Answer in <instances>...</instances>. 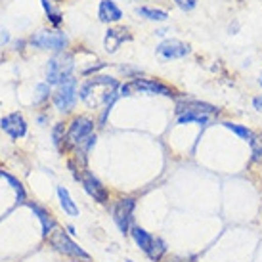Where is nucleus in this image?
Here are the masks:
<instances>
[{
  "instance_id": "29",
  "label": "nucleus",
  "mask_w": 262,
  "mask_h": 262,
  "mask_svg": "<svg viewBox=\"0 0 262 262\" xmlns=\"http://www.w3.org/2000/svg\"><path fill=\"white\" fill-rule=\"evenodd\" d=\"M258 82H260V86H262V73H260V80H258Z\"/></svg>"
},
{
  "instance_id": "21",
  "label": "nucleus",
  "mask_w": 262,
  "mask_h": 262,
  "mask_svg": "<svg viewBox=\"0 0 262 262\" xmlns=\"http://www.w3.org/2000/svg\"><path fill=\"white\" fill-rule=\"evenodd\" d=\"M0 176H2L4 180H8V182L12 184V188H14L15 193H17V203H25V189H23L21 182H19L17 178H14L12 174H8L6 170H0Z\"/></svg>"
},
{
  "instance_id": "24",
  "label": "nucleus",
  "mask_w": 262,
  "mask_h": 262,
  "mask_svg": "<svg viewBox=\"0 0 262 262\" xmlns=\"http://www.w3.org/2000/svg\"><path fill=\"white\" fill-rule=\"evenodd\" d=\"M251 149H253V161H262V134H256L255 138L251 140Z\"/></svg>"
},
{
  "instance_id": "20",
  "label": "nucleus",
  "mask_w": 262,
  "mask_h": 262,
  "mask_svg": "<svg viewBox=\"0 0 262 262\" xmlns=\"http://www.w3.org/2000/svg\"><path fill=\"white\" fill-rule=\"evenodd\" d=\"M40 2H42L44 12H46V15H48V19H50L52 25H54V27L61 25V23H63V15H61V12L52 6L50 0H40Z\"/></svg>"
},
{
  "instance_id": "19",
  "label": "nucleus",
  "mask_w": 262,
  "mask_h": 262,
  "mask_svg": "<svg viewBox=\"0 0 262 262\" xmlns=\"http://www.w3.org/2000/svg\"><path fill=\"white\" fill-rule=\"evenodd\" d=\"M136 14L142 15V17H146V19H151V21H165L168 17V14L165 10H155V8H146V6L138 8Z\"/></svg>"
},
{
  "instance_id": "13",
  "label": "nucleus",
  "mask_w": 262,
  "mask_h": 262,
  "mask_svg": "<svg viewBox=\"0 0 262 262\" xmlns=\"http://www.w3.org/2000/svg\"><path fill=\"white\" fill-rule=\"evenodd\" d=\"M98 17L103 23H115L123 17V12L113 0H102L100 8H98Z\"/></svg>"
},
{
  "instance_id": "26",
  "label": "nucleus",
  "mask_w": 262,
  "mask_h": 262,
  "mask_svg": "<svg viewBox=\"0 0 262 262\" xmlns=\"http://www.w3.org/2000/svg\"><path fill=\"white\" fill-rule=\"evenodd\" d=\"M176 6L184 10V12H189V10H193L197 6V0H174Z\"/></svg>"
},
{
  "instance_id": "9",
  "label": "nucleus",
  "mask_w": 262,
  "mask_h": 262,
  "mask_svg": "<svg viewBox=\"0 0 262 262\" xmlns=\"http://www.w3.org/2000/svg\"><path fill=\"white\" fill-rule=\"evenodd\" d=\"M0 128L14 140L23 138L27 134V123H25L21 113H12V115L2 117L0 119Z\"/></svg>"
},
{
  "instance_id": "27",
  "label": "nucleus",
  "mask_w": 262,
  "mask_h": 262,
  "mask_svg": "<svg viewBox=\"0 0 262 262\" xmlns=\"http://www.w3.org/2000/svg\"><path fill=\"white\" fill-rule=\"evenodd\" d=\"M10 42V33H8V29H4V27H0V48L4 46V44Z\"/></svg>"
},
{
  "instance_id": "18",
  "label": "nucleus",
  "mask_w": 262,
  "mask_h": 262,
  "mask_svg": "<svg viewBox=\"0 0 262 262\" xmlns=\"http://www.w3.org/2000/svg\"><path fill=\"white\" fill-rule=\"evenodd\" d=\"M178 123L180 124L197 123L199 126H209L211 124V117L203 115V113H182V115H178Z\"/></svg>"
},
{
  "instance_id": "5",
  "label": "nucleus",
  "mask_w": 262,
  "mask_h": 262,
  "mask_svg": "<svg viewBox=\"0 0 262 262\" xmlns=\"http://www.w3.org/2000/svg\"><path fill=\"white\" fill-rule=\"evenodd\" d=\"M134 207H136V203H134V199H130V197L119 199L117 205L113 207V220H115V224L119 226L121 233H130Z\"/></svg>"
},
{
  "instance_id": "25",
  "label": "nucleus",
  "mask_w": 262,
  "mask_h": 262,
  "mask_svg": "<svg viewBox=\"0 0 262 262\" xmlns=\"http://www.w3.org/2000/svg\"><path fill=\"white\" fill-rule=\"evenodd\" d=\"M52 138H54V144L56 146H61V142L63 140H67V132H66V126H63V123H58L56 126H54V130H52Z\"/></svg>"
},
{
  "instance_id": "6",
  "label": "nucleus",
  "mask_w": 262,
  "mask_h": 262,
  "mask_svg": "<svg viewBox=\"0 0 262 262\" xmlns=\"http://www.w3.org/2000/svg\"><path fill=\"white\" fill-rule=\"evenodd\" d=\"M75 102H77V80L71 77L67 82L59 84L58 90L54 92V105L59 111H71L75 107Z\"/></svg>"
},
{
  "instance_id": "14",
  "label": "nucleus",
  "mask_w": 262,
  "mask_h": 262,
  "mask_svg": "<svg viewBox=\"0 0 262 262\" xmlns=\"http://www.w3.org/2000/svg\"><path fill=\"white\" fill-rule=\"evenodd\" d=\"M31 211L35 212L38 216V220H40V224H42V235L44 237H48L54 230H56V222H54V219H52L50 214H48V211H44L42 207H38V205L31 203Z\"/></svg>"
},
{
  "instance_id": "8",
  "label": "nucleus",
  "mask_w": 262,
  "mask_h": 262,
  "mask_svg": "<svg viewBox=\"0 0 262 262\" xmlns=\"http://www.w3.org/2000/svg\"><path fill=\"white\" fill-rule=\"evenodd\" d=\"M157 54L161 59H180L189 54V44L178 40V38H167L157 46Z\"/></svg>"
},
{
  "instance_id": "15",
  "label": "nucleus",
  "mask_w": 262,
  "mask_h": 262,
  "mask_svg": "<svg viewBox=\"0 0 262 262\" xmlns=\"http://www.w3.org/2000/svg\"><path fill=\"white\" fill-rule=\"evenodd\" d=\"M58 197H59V203H61V209L69 214V216H79V207L75 205V201L71 199L69 191H67L63 186H58Z\"/></svg>"
},
{
  "instance_id": "11",
  "label": "nucleus",
  "mask_w": 262,
  "mask_h": 262,
  "mask_svg": "<svg viewBox=\"0 0 262 262\" xmlns=\"http://www.w3.org/2000/svg\"><path fill=\"white\" fill-rule=\"evenodd\" d=\"M176 113L182 115V113H203V115H214L219 113V110L211 105V103L197 102V100H182V102L176 103Z\"/></svg>"
},
{
  "instance_id": "23",
  "label": "nucleus",
  "mask_w": 262,
  "mask_h": 262,
  "mask_svg": "<svg viewBox=\"0 0 262 262\" xmlns=\"http://www.w3.org/2000/svg\"><path fill=\"white\" fill-rule=\"evenodd\" d=\"M48 96H50V84L48 82H44V84H37L35 88V98H33V103L38 105V103H42L48 100Z\"/></svg>"
},
{
  "instance_id": "4",
  "label": "nucleus",
  "mask_w": 262,
  "mask_h": 262,
  "mask_svg": "<svg viewBox=\"0 0 262 262\" xmlns=\"http://www.w3.org/2000/svg\"><path fill=\"white\" fill-rule=\"evenodd\" d=\"M94 130V121L90 117L80 115L77 119H73V123L69 124V130H67V142L71 146H80L86 138L92 136Z\"/></svg>"
},
{
  "instance_id": "16",
  "label": "nucleus",
  "mask_w": 262,
  "mask_h": 262,
  "mask_svg": "<svg viewBox=\"0 0 262 262\" xmlns=\"http://www.w3.org/2000/svg\"><path fill=\"white\" fill-rule=\"evenodd\" d=\"M130 233H132V239L136 241V245H138L144 253H147V249H149V245H151V241H153V235H149V233H147L144 228H140V226H132Z\"/></svg>"
},
{
  "instance_id": "22",
  "label": "nucleus",
  "mask_w": 262,
  "mask_h": 262,
  "mask_svg": "<svg viewBox=\"0 0 262 262\" xmlns=\"http://www.w3.org/2000/svg\"><path fill=\"white\" fill-rule=\"evenodd\" d=\"M228 128V130L235 132L237 136H241L243 140H247L249 144H251V140L255 138V132L251 130V128H247V126H241V124H235V123H222Z\"/></svg>"
},
{
  "instance_id": "10",
  "label": "nucleus",
  "mask_w": 262,
  "mask_h": 262,
  "mask_svg": "<svg viewBox=\"0 0 262 262\" xmlns=\"http://www.w3.org/2000/svg\"><path fill=\"white\" fill-rule=\"evenodd\" d=\"M130 84L132 90H140V92H147V94H161V96H174V90L167 84H163L155 79H134Z\"/></svg>"
},
{
  "instance_id": "28",
  "label": "nucleus",
  "mask_w": 262,
  "mask_h": 262,
  "mask_svg": "<svg viewBox=\"0 0 262 262\" xmlns=\"http://www.w3.org/2000/svg\"><path fill=\"white\" fill-rule=\"evenodd\" d=\"M253 105H255V110H256V111H262V94H260V96H256L255 100H253Z\"/></svg>"
},
{
  "instance_id": "3",
  "label": "nucleus",
  "mask_w": 262,
  "mask_h": 262,
  "mask_svg": "<svg viewBox=\"0 0 262 262\" xmlns=\"http://www.w3.org/2000/svg\"><path fill=\"white\" fill-rule=\"evenodd\" d=\"M50 245L56 249L58 253L73 256V258H77V260H88V258H90L86 251H84L82 247H79V245H77L63 230H59V228H56V230L50 233Z\"/></svg>"
},
{
  "instance_id": "2",
  "label": "nucleus",
  "mask_w": 262,
  "mask_h": 262,
  "mask_svg": "<svg viewBox=\"0 0 262 262\" xmlns=\"http://www.w3.org/2000/svg\"><path fill=\"white\" fill-rule=\"evenodd\" d=\"M29 42L35 46V48H40V50H54V52H66L67 44H69V38H67L66 33L56 29H40L37 31L35 35H31Z\"/></svg>"
},
{
  "instance_id": "7",
  "label": "nucleus",
  "mask_w": 262,
  "mask_h": 262,
  "mask_svg": "<svg viewBox=\"0 0 262 262\" xmlns=\"http://www.w3.org/2000/svg\"><path fill=\"white\" fill-rule=\"evenodd\" d=\"M80 184L84 186L88 195L94 197V201H98V203H107V199H110L107 189H105V186L90 170H82L80 172Z\"/></svg>"
},
{
  "instance_id": "12",
  "label": "nucleus",
  "mask_w": 262,
  "mask_h": 262,
  "mask_svg": "<svg viewBox=\"0 0 262 262\" xmlns=\"http://www.w3.org/2000/svg\"><path fill=\"white\" fill-rule=\"evenodd\" d=\"M130 33L124 29V27H115V29H110L105 33V38H103V46L110 54H115L117 48L124 42V40H130Z\"/></svg>"
},
{
  "instance_id": "17",
  "label": "nucleus",
  "mask_w": 262,
  "mask_h": 262,
  "mask_svg": "<svg viewBox=\"0 0 262 262\" xmlns=\"http://www.w3.org/2000/svg\"><path fill=\"white\" fill-rule=\"evenodd\" d=\"M146 255L149 256L151 260L159 262L163 256L167 255V243L161 239V237H153L151 245H149V249H147Z\"/></svg>"
},
{
  "instance_id": "30",
  "label": "nucleus",
  "mask_w": 262,
  "mask_h": 262,
  "mask_svg": "<svg viewBox=\"0 0 262 262\" xmlns=\"http://www.w3.org/2000/svg\"><path fill=\"white\" fill-rule=\"evenodd\" d=\"M77 262H79V260H77Z\"/></svg>"
},
{
  "instance_id": "1",
  "label": "nucleus",
  "mask_w": 262,
  "mask_h": 262,
  "mask_svg": "<svg viewBox=\"0 0 262 262\" xmlns=\"http://www.w3.org/2000/svg\"><path fill=\"white\" fill-rule=\"evenodd\" d=\"M75 69L73 54L69 52H58L54 58L48 59L46 66V82L50 86H59L71 79V73Z\"/></svg>"
}]
</instances>
